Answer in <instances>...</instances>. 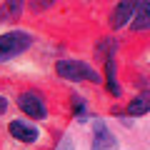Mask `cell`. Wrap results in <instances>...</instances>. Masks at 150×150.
<instances>
[{
    "label": "cell",
    "mask_w": 150,
    "mask_h": 150,
    "mask_svg": "<svg viewBox=\"0 0 150 150\" xmlns=\"http://www.w3.org/2000/svg\"><path fill=\"white\" fill-rule=\"evenodd\" d=\"M55 73H58L60 78H65V80H73V83H80V80L100 83V75H98L88 63H80V60H58Z\"/></svg>",
    "instance_id": "obj_1"
},
{
    "label": "cell",
    "mask_w": 150,
    "mask_h": 150,
    "mask_svg": "<svg viewBox=\"0 0 150 150\" xmlns=\"http://www.w3.org/2000/svg\"><path fill=\"white\" fill-rule=\"evenodd\" d=\"M30 43H33V35L25 30H13V33L0 35V63L20 55L23 50L30 48Z\"/></svg>",
    "instance_id": "obj_2"
},
{
    "label": "cell",
    "mask_w": 150,
    "mask_h": 150,
    "mask_svg": "<svg viewBox=\"0 0 150 150\" xmlns=\"http://www.w3.org/2000/svg\"><path fill=\"white\" fill-rule=\"evenodd\" d=\"M18 105H20V110L25 112V115H30L33 120H45L48 118V108H45V100L38 93L28 90L23 93L20 98H18Z\"/></svg>",
    "instance_id": "obj_3"
},
{
    "label": "cell",
    "mask_w": 150,
    "mask_h": 150,
    "mask_svg": "<svg viewBox=\"0 0 150 150\" xmlns=\"http://www.w3.org/2000/svg\"><path fill=\"white\" fill-rule=\"evenodd\" d=\"M90 150H115V135L105 128V123H95V138H93Z\"/></svg>",
    "instance_id": "obj_4"
},
{
    "label": "cell",
    "mask_w": 150,
    "mask_h": 150,
    "mask_svg": "<svg viewBox=\"0 0 150 150\" xmlns=\"http://www.w3.org/2000/svg\"><path fill=\"white\" fill-rule=\"evenodd\" d=\"M10 135L15 140H20V143H35L38 140V128H33V125H28V123H23V120H13L10 123Z\"/></svg>",
    "instance_id": "obj_5"
},
{
    "label": "cell",
    "mask_w": 150,
    "mask_h": 150,
    "mask_svg": "<svg viewBox=\"0 0 150 150\" xmlns=\"http://www.w3.org/2000/svg\"><path fill=\"white\" fill-rule=\"evenodd\" d=\"M135 10H138V3H120V5L115 8V13H112V18H110V25L115 28V30H120V28L135 15Z\"/></svg>",
    "instance_id": "obj_6"
},
{
    "label": "cell",
    "mask_w": 150,
    "mask_h": 150,
    "mask_svg": "<svg viewBox=\"0 0 150 150\" xmlns=\"http://www.w3.org/2000/svg\"><path fill=\"white\" fill-rule=\"evenodd\" d=\"M125 112H128V115H133V118H140V115L150 112V93H140V95H135L133 100L128 103Z\"/></svg>",
    "instance_id": "obj_7"
},
{
    "label": "cell",
    "mask_w": 150,
    "mask_h": 150,
    "mask_svg": "<svg viewBox=\"0 0 150 150\" xmlns=\"http://www.w3.org/2000/svg\"><path fill=\"white\" fill-rule=\"evenodd\" d=\"M150 28V0L138 3V13L133 18V30H148Z\"/></svg>",
    "instance_id": "obj_8"
},
{
    "label": "cell",
    "mask_w": 150,
    "mask_h": 150,
    "mask_svg": "<svg viewBox=\"0 0 150 150\" xmlns=\"http://www.w3.org/2000/svg\"><path fill=\"white\" fill-rule=\"evenodd\" d=\"M105 78H108V90L112 93V95H120V85L118 80H115V58L112 55H108V63H105Z\"/></svg>",
    "instance_id": "obj_9"
},
{
    "label": "cell",
    "mask_w": 150,
    "mask_h": 150,
    "mask_svg": "<svg viewBox=\"0 0 150 150\" xmlns=\"http://www.w3.org/2000/svg\"><path fill=\"white\" fill-rule=\"evenodd\" d=\"M73 112H75V118H80V120L88 115V105L80 95H73Z\"/></svg>",
    "instance_id": "obj_10"
},
{
    "label": "cell",
    "mask_w": 150,
    "mask_h": 150,
    "mask_svg": "<svg viewBox=\"0 0 150 150\" xmlns=\"http://www.w3.org/2000/svg\"><path fill=\"white\" fill-rule=\"evenodd\" d=\"M8 110V100H5V98H3V95H0V115H3V112H5Z\"/></svg>",
    "instance_id": "obj_11"
},
{
    "label": "cell",
    "mask_w": 150,
    "mask_h": 150,
    "mask_svg": "<svg viewBox=\"0 0 150 150\" xmlns=\"http://www.w3.org/2000/svg\"><path fill=\"white\" fill-rule=\"evenodd\" d=\"M50 5V3H35V5H33V8H35V10H45V8H48Z\"/></svg>",
    "instance_id": "obj_12"
}]
</instances>
